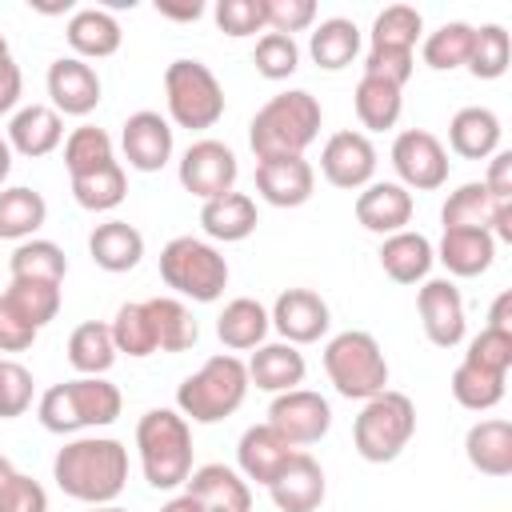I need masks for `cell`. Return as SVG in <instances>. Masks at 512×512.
<instances>
[{
  "mask_svg": "<svg viewBox=\"0 0 512 512\" xmlns=\"http://www.w3.org/2000/svg\"><path fill=\"white\" fill-rule=\"evenodd\" d=\"M52 480L80 504H112L128 484V448L112 436H76L52 460Z\"/></svg>",
  "mask_w": 512,
  "mask_h": 512,
  "instance_id": "obj_1",
  "label": "cell"
},
{
  "mask_svg": "<svg viewBox=\"0 0 512 512\" xmlns=\"http://www.w3.org/2000/svg\"><path fill=\"white\" fill-rule=\"evenodd\" d=\"M324 112L320 100L304 88H288L272 96L248 124V144L256 160H284V156H304V148L320 136Z\"/></svg>",
  "mask_w": 512,
  "mask_h": 512,
  "instance_id": "obj_2",
  "label": "cell"
},
{
  "mask_svg": "<svg viewBox=\"0 0 512 512\" xmlns=\"http://www.w3.org/2000/svg\"><path fill=\"white\" fill-rule=\"evenodd\" d=\"M136 448L152 488L168 492L192 476V428L176 408H148L136 424Z\"/></svg>",
  "mask_w": 512,
  "mask_h": 512,
  "instance_id": "obj_3",
  "label": "cell"
},
{
  "mask_svg": "<svg viewBox=\"0 0 512 512\" xmlns=\"http://www.w3.org/2000/svg\"><path fill=\"white\" fill-rule=\"evenodd\" d=\"M124 408V396L112 380L104 376H80V380H68V384H52L44 396H40V424L56 436H68V432H80V428H104L120 416Z\"/></svg>",
  "mask_w": 512,
  "mask_h": 512,
  "instance_id": "obj_4",
  "label": "cell"
},
{
  "mask_svg": "<svg viewBox=\"0 0 512 512\" xmlns=\"http://www.w3.org/2000/svg\"><path fill=\"white\" fill-rule=\"evenodd\" d=\"M244 396H248L244 360L220 352V356L204 360L200 372L184 376V384L176 388V412L196 424H216V420L232 416L244 404Z\"/></svg>",
  "mask_w": 512,
  "mask_h": 512,
  "instance_id": "obj_5",
  "label": "cell"
},
{
  "mask_svg": "<svg viewBox=\"0 0 512 512\" xmlns=\"http://www.w3.org/2000/svg\"><path fill=\"white\" fill-rule=\"evenodd\" d=\"M324 372L344 400H372L376 392L388 388V360H384L376 336L360 332V328H348L328 340Z\"/></svg>",
  "mask_w": 512,
  "mask_h": 512,
  "instance_id": "obj_6",
  "label": "cell"
},
{
  "mask_svg": "<svg viewBox=\"0 0 512 512\" xmlns=\"http://www.w3.org/2000/svg\"><path fill=\"white\" fill-rule=\"evenodd\" d=\"M416 432V404L404 396V392H376L372 400H364L356 424H352V440H356V452L368 460V464H388L396 460L408 440Z\"/></svg>",
  "mask_w": 512,
  "mask_h": 512,
  "instance_id": "obj_7",
  "label": "cell"
},
{
  "mask_svg": "<svg viewBox=\"0 0 512 512\" xmlns=\"http://www.w3.org/2000/svg\"><path fill=\"white\" fill-rule=\"evenodd\" d=\"M160 280L188 296V300H200V304H212L224 296L228 288V260L208 244V240H196V236H176L164 244L160 252Z\"/></svg>",
  "mask_w": 512,
  "mask_h": 512,
  "instance_id": "obj_8",
  "label": "cell"
},
{
  "mask_svg": "<svg viewBox=\"0 0 512 512\" xmlns=\"http://www.w3.org/2000/svg\"><path fill=\"white\" fill-rule=\"evenodd\" d=\"M164 100L176 128L200 132L224 116V88L200 60H172L164 68Z\"/></svg>",
  "mask_w": 512,
  "mask_h": 512,
  "instance_id": "obj_9",
  "label": "cell"
},
{
  "mask_svg": "<svg viewBox=\"0 0 512 512\" xmlns=\"http://www.w3.org/2000/svg\"><path fill=\"white\" fill-rule=\"evenodd\" d=\"M268 428H276L292 448H304V444H316V440L328 436L332 408H328V400L320 392L292 388V392H280L268 404Z\"/></svg>",
  "mask_w": 512,
  "mask_h": 512,
  "instance_id": "obj_10",
  "label": "cell"
},
{
  "mask_svg": "<svg viewBox=\"0 0 512 512\" xmlns=\"http://www.w3.org/2000/svg\"><path fill=\"white\" fill-rule=\"evenodd\" d=\"M236 176H240L236 152L220 140H196L180 156V184H184V192H192L200 200H216L224 192H236Z\"/></svg>",
  "mask_w": 512,
  "mask_h": 512,
  "instance_id": "obj_11",
  "label": "cell"
},
{
  "mask_svg": "<svg viewBox=\"0 0 512 512\" xmlns=\"http://www.w3.org/2000/svg\"><path fill=\"white\" fill-rule=\"evenodd\" d=\"M392 168H396L404 188L432 192V188H440L448 180V152H444V144L432 132L408 128L392 144Z\"/></svg>",
  "mask_w": 512,
  "mask_h": 512,
  "instance_id": "obj_12",
  "label": "cell"
},
{
  "mask_svg": "<svg viewBox=\"0 0 512 512\" xmlns=\"http://www.w3.org/2000/svg\"><path fill=\"white\" fill-rule=\"evenodd\" d=\"M320 172L332 188L356 192L368 188L376 176V148L364 132H332L320 152Z\"/></svg>",
  "mask_w": 512,
  "mask_h": 512,
  "instance_id": "obj_13",
  "label": "cell"
},
{
  "mask_svg": "<svg viewBox=\"0 0 512 512\" xmlns=\"http://www.w3.org/2000/svg\"><path fill=\"white\" fill-rule=\"evenodd\" d=\"M268 320L284 336V344H316L328 332L332 312H328L324 296H316L312 288H288L276 296Z\"/></svg>",
  "mask_w": 512,
  "mask_h": 512,
  "instance_id": "obj_14",
  "label": "cell"
},
{
  "mask_svg": "<svg viewBox=\"0 0 512 512\" xmlns=\"http://www.w3.org/2000/svg\"><path fill=\"white\" fill-rule=\"evenodd\" d=\"M416 308L424 336L436 348H456L464 340V296L452 280H424V288L416 292Z\"/></svg>",
  "mask_w": 512,
  "mask_h": 512,
  "instance_id": "obj_15",
  "label": "cell"
},
{
  "mask_svg": "<svg viewBox=\"0 0 512 512\" xmlns=\"http://www.w3.org/2000/svg\"><path fill=\"white\" fill-rule=\"evenodd\" d=\"M120 148L136 172H160L172 160V124L152 108L132 112L120 128Z\"/></svg>",
  "mask_w": 512,
  "mask_h": 512,
  "instance_id": "obj_16",
  "label": "cell"
},
{
  "mask_svg": "<svg viewBox=\"0 0 512 512\" xmlns=\"http://www.w3.org/2000/svg\"><path fill=\"white\" fill-rule=\"evenodd\" d=\"M48 96L60 116H88L100 104V76L88 60L60 56L48 68Z\"/></svg>",
  "mask_w": 512,
  "mask_h": 512,
  "instance_id": "obj_17",
  "label": "cell"
},
{
  "mask_svg": "<svg viewBox=\"0 0 512 512\" xmlns=\"http://www.w3.org/2000/svg\"><path fill=\"white\" fill-rule=\"evenodd\" d=\"M268 492H272V504H276L280 512H316V508L324 504V492H328L324 468L300 448V452L276 472V480L268 484Z\"/></svg>",
  "mask_w": 512,
  "mask_h": 512,
  "instance_id": "obj_18",
  "label": "cell"
},
{
  "mask_svg": "<svg viewBox=\"0 0 512 512\" xmlns=\"http://www.w3.org/2000/svg\"><path fill=\"white\" fill-rule=\"evenodd\" d=\"M316 172L304 156H284V160H260L256 164V192L272 208H300L312 200Z\"/></svg>",
  "mask_w": 512,
  "mask_h": 512,
  "instance_id": "obj_19",
  "label": "cell"
},
{
  "mask_svg": "<svg viewBox=\"0 0 512 512\" xmlns=\"http://www.w3.org/2000/svg\"><path fill=\"white\" fill-rule=\"evenodd\" d=\"M356 220L376 236L404 232L408 220H412V192L396 180H372L356 196Z\"/></svg>",
  "mask_w": 512,
  "mask_h": 512,
  "instance_id": "obj_20",
  "label": "cell"
},
{
  "mask_svg": "<svg viewBox=\"0 0 512 512\" xmlns=\"http://www.w3.org/2000/svg\"><path fill=\"white\" fill-rule=\"evenodd\" d=\"M188 496L204 508V512H248L252 508V492H248V480L228 468V464H204V468H192V476L184 480Z\"/></svg>",
  "mask_w": 512,
  "mask_h": 512,
  "instance_id": "obj_21",
  "label": "cell"
},
{
  "mask_svg": "<svg viewBox=\"0 0 512 512\" xmlns=\"http://www.w3.org/2000/svg\"><path fill=\"white\" fill-rule=\"evenodd\" d=\"M300 448H292L276 428H268V424H252L244 436H240V444H236V464H240V476L244 480H256V484H272L276 480V472L296 456Z\"/></svg>",
  "mask_w": 512,
  "mask_h": 512,
  "instance_id": "obj_22",
  "label": "cell"
},
{
  "mask_svg": "<svg viewBox=\"0 0 512 512\" xmlns=\"http://www.w3.org/2000/svg\"><path fill=\"white\" fill-rule=\"evenodd\" d=\"M248 368V384H256L260 392H292L304 384V352H296V344H260L252 352V360L244 364Z\"/></svg>",
  "mask_w": 512,
  "mask_h": 512,
  "instance_id": "obj_23",
  "label": "cell"
},
{
  "mask_svg": "<svg viewBox=\"0 0 512 512\" xmlns=\"http://www.w3.org/2000/svg\"><path fill=\"white\" fill-rule=\"evenodd\" d=\"M64 140V120L48 104H28L8 120V148L20 156H48Z\"/></svg>",
  "mask_w": 512,
  "mask_h": 512,
  "instance_id": "obj_24",
  "label": "cell"
},
{
  "mask_svg": "<svg viewBox=\"0 0 512 512\" xmlns=\"http://www.w3.org/2000/svg\"><path fill=\"white\" fill-rule=\"evenodd\" d=\"M432 252L452 276H480L496 260V240L484 228H444L440 248Z\"/></svg>",
  "mask_w": 512,
  "mask_h": 512,
  "instance_id": "obj_25",
  "label": "cell"
},
{
  "mask_svg": "<svg viewBox=\"0 0 512 512\" xmlns=\"http://www.w3.org/2000/svg\"><path fill=\"white\" fill-rule=\"evenodd\" d=\"M88 256L104 272H132L144 256V236L128 220H104L88 236Z\"/></svg>",
  "mask_w": 512,
  "mask_h": 512,
  "instance_id": "obj_26",
  "label": "cell"
},
{
  "mask_svg": "<svg viewBox=\"0 0 512 512\" xmlns=\"http://www.w3.org/2000/svg\"><path fill=\"white\" fill-rule=\"evenodd\" d=\"M256 224H260V216H256V200L248 192H224L216 200H204V208H200V228L224 244L248 240L256 232Z\"/></svg>",
  "mask_w": 512,
  "mask_h": 512,
  "instance_id": "obj_27",
  "label": "cell"
},
{
  "mask_svg": "<svg viewBox=\"0 0 512 512\" xmlns=\"http://www.w3.org/2000/svg\"><path fill=\"white\" fill-rule=\"evenodd\" d=\"M64 36H68V48L76 52V60H104V56H116L120 52V24L104 8H80V12H72Z\"/></svg>",
  "mask_w": 512,
  "mask_h": 512,
  "instance_id": "obj_28",
  "label": "cell"
},
{
  "mask_svg": "<svg viewBox=\"0 0 512 512\" xmlns=\"http://www.w3.org/2000/svg\"><path fill=\"white\" fill-rule=\"evenodd\" d=\"M448 144L464 160H488L492 152H500V116L480 104L460 108L448 124Z\"/></svg>",
  "mask_w": 512,
  "mask_h": 512,
  "instance_id": "obj_29",
  "label": "cell"
},
{
  "mask_svg": "<svg viewBox=\"0 0 512 512\" xmlns=\"http://www.w3.org/2000/svg\"><path fill=\"white\" fill-rule=\"evenodd\" d=\"M464 452L468 464L484 476H508L512 472V424L492 416V420H476L464 436Z\"/></svg>",
  "mask_w": 512,
  "mask_h": 512,
  "instance_id": "obj_30",
  "label": "cell"
},
{
  "mask_svg": "<svg viewBox=\"0 0 512 512\" xmlns=\"http://www.w3.org/2000/svg\"><path fill=\"white\" fill-rule=\"evenodd\" d=\"M432 260H436V252H432L428 236L408 232V228L384 236V244H380V268H384L396 284H420V280L432 272Z\"/></svg>",
  "mask_w": 512,
  "mask_h": 512,
  "instance_id": "obj_31",
  "label": "cell"
},
{
  "mask_svg": "<svg viewBox=\"0 0 512 512\" xmlns=\"http://www.w3.org/2000/svg\"><path fill=\"white\" fill-rule=\"evenodd\" d=\"M268 328H272V320H268L264 304L252 300V296H236V300H228L224 312L216 316V336H220V344L232 348V352L260 348L264 336H268Z\"/></svg>",
  "mask_w": 512,
  "mask_h": 512,
  "instance_id": "obj_32",
  "label": "cell"
},
{
  "mask_svg": "<svg viewBox=\"0 0 512 512\" xmlns=\"http://www.w3.org/2000/svg\"><path fill=\"white\" fill-rule=\"evenodd\" d=\"M144 308H148V320H152L156 352H184L200 340V328H196L192 312L176 296H152V300H144Z\"/></svg>",
  "mask_w": 512,
  "mask_h": 512,
  "instance_id": "obj_33",
  "label": "cell"
},
{
  "mask_svg": "<svg viewBox=\"0 0 512 512\" xmlns=\"http://www.w3.org/2000/svg\"><path fill=\"white\" fill-rule=\"evenodd\" d=\"M404 88L388 84V80H376V76H360L356 92H352V104H356V120L368 128V132H384V128H396L400 112H404Z\"/></svg>",
  "mask_w": 512,
  "mask_h": 512,
  "instance_id": "obj_34",
  "label": "cell"
},
{
  "mask_svg": "<svg viewBox=\"0 0 512 512\" xmlns=\"http://www.w3.org/2000/svg\"><path fill=\"white\" fill-rule=\"evenodd\" d=\"M12 280H36V284H64L68 276V256L52 240H20L12 260H8Z\"/></svg>",
  "mask_w": 512,
  "mask_h": 512,
  "instance_id": "obj_35",
  "label": "cell"
},
{
  "mask_svg": "<svg viewBox=\"0 0 512 512\" xmlns=\"http://www.w3.org/2000/svg\"><path fill=\"white\" fill-rule=\"evenodd\" d=\"M308 52H312L316 68L340 72V68H348V64L356 60V52H360V28H356L352 20H344V16L320 20V28H316L312 40H308Z\"/></svg>",
  "mask_w": 512,
  "mask_h": 512,
  "instance_id": "obj_36",
  "label": "cell"
},
{
  "mask_svg": "<svg viewBox=\"0 0 512 512\" xmlns=\"http://www.w3.org/2000/svg\"><path fill=\"white\" fill-rule=\"evenodd\" d=\"M116 344H112V328L100 324V320H88L80 324L72 336H68V364L80 372V376H104L112 364H116Z\"/></svg>",
  "mask_w": 512,
  "mask_h": 512,
  "instance_id": "obj_37",
  "label": "cell"
},
{
  "mask_svg": "<svg viewBox=\"0 0 512 512\" xmlns=\"http://www.w3.org/2000/svg\"><path fill=\"white\" fill-rule=\"evenodd\" d=\"M496 204H500V200H496L480 180H468V184H460V188L444 200L440 224H444V228H484V232H492Z\"/></svg>",
  "mask_w": 512,
  "mask_h": 512,
  "instance_id": "obj_38",
  "label": "cell"
},
{
  "mask_svg": "<svg viewBox=\"0 0 512 512\" xmlns=\"http://www.w3.org/2000/svg\"><path fill=\"white\" fill-rule=\"evenodd\" d=\"M48 220V204L36 188H0V240H28Z\"/></svg>",
  "mask_w": 512,
  "mask_h": 512,
  "instance_id": "obj_39",
  "label": "cell"
},
{
  "mask_svg": "<svg viewBox=\"0 0 512 512\" xmlns=\"http://www.w3.org/2000/svg\"><path fill=\"white\" fill-rule=\"evenodd\" d=\"M124 196H128V176H124L120 160L72 180V200L88 212H112V208L124 204Z\"/></svg>",
  "mask_w": 512,
  "mask_h": 512,
  "instance_id": "obj_40",
  "label": "cell"
},
{
  "mask_svg": "<svg viewBox=\"0 0 512 512\" xmlns=\"http://www.w3.org/2000/svg\"><path fill=\"white\" fill-rule=\"evenodd\" d=\"M424 20L412 4H392L372 20V48L376 52H416Z\"/></svg>",
  "mask_w": 512,
  "mask_h": 512,
  "instance_id": "obj_41",
  "label": "cell"
},
{
  "mask_svg": "<svg viewBox=\"0 0 512 512\" xmlns=\"http://www.w3.org/2000/svg\"><path fill=\"white\" fill-rule=\"evenodd\" d=\"M472 40H476V28H472V24L448 20V24H440L436 32L424 36V64L436 68V72H452V68L468 64Z\"/></svg>",
  "mask_w": 512,
  "mask_h": 512,
  "instance_id": "obj_42",
  "label": "cell"
},
{
  "mask_svg": "<svg viewBox=\"0 0 512 512\" xmlns=\"http://www.w3.org/2000/svg\"><path fill=\"white\" fill-rule=\"evenodd\" d=\"M112 160H116L112 156V136L104 128H96V124H80L64 140V168H68L72 180L76 176H88V172H96V168H104Z\"/></svg>",
  "mask_w": 512,
  "mask_h": 512,
  "instance_id": "obj_43",
  "label": "cell"
},
{
  "mask_svg": "<svg viewBox=\"0 0 512 512\" xmlns=\"http://www.w3.org/2000/svg\"><path fill=\"white\" fill-rule=\"evenodd\" d=\"M504 380L508 376H496V372H484V368L460 360V368L452 372V396L468 412H488L504 400Z\"/></svg>",
  "mask_w": 512,
  "mask_h": 512,
  "instance_id": "obj_44",
  "label": "cell"
},
{
  "mask_svg": "<svg viewBox=\"0 0 512 512\" xmlns=\"http://www.w3.org/2000/svg\"><path fill=\"white\" fill-rule=\"evenodd\" d=\"M108 328H112V344H116V352L136 356V360L156 352V336H152V320H148L144 300L120 304V308H116V320H112Z\"/></svg>",
  "mask_w": 512,
  "mask_h": 512,
  "instance_id": "obj_45",
  "label": "cell"
},
{
  "mask_svg": "<svg viewBox=\"0 0 512 512\" xmlns=\"http://www.w3.org/2000/svg\"><path fill=\"white\" fill-rule=\"evenodd\" d=\"M4 300L32 324V328H44L56 320L60 312V284H36V280H12L4 288Z\"/></svg>",
  "mask_w": 512,
  "mask_h": 512,
  "instance_id": "obj_46",
  "label": "cell"
},
{
  "mask_svg": "<svg viewBox=\"0 0 512 512\" xmlns=\"http://www.w3.org/2000/svg\"><path fill=\"white\" fill-rule=\"evenodd\" d=\"M508 56H512V44H508V32L500 24H484L476 28V40H472V56H468V72L476 80H500L508 72Z\"/></svg>",
  "mask_w": 512,
  "mask_h": 512,
  "instance_id": "obj_47",
  "label": "cell"
},
{
  "mask_svg": "<svg viewBox=\"0 0 512 512\" xmlns=\"http://www.w3.org/2000/svg\"><path fill=\"white\" fill-rule=\"evenodd\" d=\"M0 512H48V492L0 452Z\"/></svg>",
  "mask_w": 512,
  "mask_h": 512,
  "instance_id": "obj_48",
  "label": "cell"
},
{
  "mask_svg": "<svg viewBox=\"0 0 512 512\" xmlns=\"http://www.w3.org/2000/svg\"><path fill=\"white\" fill-rule=\"evenodd\" d=\"M252 64L264 80H288L296 68H300V48L292 36H280V32H264L256 40V52H252Z\"/></svg>",
  "mask_w": 512,
  "mask_h": 512,
  "instance_id": "obj_49",
  "label": "cell"
},
{
  "mask_svg": "<svg viewBox=\"0 0 512 512\" xmlns=\"http://www.w3.org/2000/svg\"><path fill=\"white\" fill-rule=\"evenodd\" d=\"M464 364H476V368H484V372L508 376V368H512V332L484 328L480 336H472V340H468Z\"/></svg>",
  "mask_w": 512,
  "mask_h": 512,
  "instance_id": "obj_50",
  "label": "cell"
},
{
  "mask_svg": "<svg viewBox=\"0 0 512 512\" xmlns=\"http://www.w3.org/2000/svg\"><path fill=\"white\" fill-rule=\"evenodd\" d=\"M32 404V372L20 360H0V420L24 416Z\"/></svg>",
  "mask_w": 512,
  "mask_h": 512,
  "instance_id": "obj_51",
  "label": "cell"
},
{
  "mask_svg": "<svg viewBox=\"0 0 512 512\" xmlns=\"http://www.w3.org/2000/svg\"><path fill=\"white\" fill-rule=\"evenodd\" d=\"M216 28L224 32V36H256L260 28H268V20H264V0H220L216 4Z\"/></svg>",
  "mask_w": 512,
  "mask_h": 512,
  "instance_id": "obj_52",
  "label": "cell"
},
{
  "mask_svg": "<svg viewBox=\"0 0 512 512\" xmlns=\"http://www.w3.org/2000/svg\"><path fill=\"white\" fill-rule=\"evenodd\" d=\"M264 20H268L272 32L292 36V32H304L316 20V4L312 0H264Z\"/></svg>",
  "mask_w": 512,
  "mask_h": 512,
  "instance_id": "obj_53",
  "label": "cell"
},
{
  "mask_svg": "<svg viewBox=\"0 0 512 512\" xmlns=\"http://www.w3.org/2000/svg\"><path fill=\"white\" fill-rule=\"evenodd\" d=\"M412 68H416V52H376V48H368V56H364V76L388 80L396 88L408 84Z\"/></svg>",
  "mask_w": 512,
  "mask_h": 512,
  "instance_id": "obj_54",
  "label": "cell"
},
{
  "mask_svg": "<svg viewBox=\"0 0 512 512\" xmlns=\"http://www.w3.org/2000/svg\"><path fill=\"white\" fill-rule=\"evenodd\" d=\"M36 332H40V328H32V324L4 300V292H0V352H24V348H32Z\"/></svg>",
  "mask_w": 512,
  "mask_h": 512,
  "instance_id": "obj_55",
  "label": "cell"
},
{
  "mask_svg": "<svg viewBox=\"0 0 512 512\" xmlns=\"http://www.w3.org/2000/svg\"><path fill=\"white\" fill-rule=\"evenodd\" d=\"M20 88H24V80H20V64L12 60V48H8V40L0 36V116L16 108V100H20Z\"/></svg>",
  "mask_w": 512,
  "mask_h": 512,
  "instance_id": "obj_56",
  "label": "cell"
},
{
  "mask_svg": "<svg viewBox=\"0 0 512 512\" xmlns=\"http://www.w3.org/2000/svg\"><path fill=\"white\" fill-rule=\"evenodd\" d=\"M496 200H512V152H492L488 176L480 180Z\"/></svg>",
  "mask_w": 512,
  "mask_h": 512,
  "instance_id": "obj_57",
  "label": "cell"
},
{
  "mask_svg": "<svg viewBox=\"0 0 512 512\" xmlns=\"http://www.w3.org/2000/svg\"><path fill=\"white\" fill-rule=\"evenodd\" d=\"M508 308H512V292H500L492 312H488V328H500V332H512V320H508Z\"/></svg>",
  "mask_w": 512,
  "mask_h": 512,
  "instance_id": "obj_58",
  "label": "cell"
},
{
  "mask_svg": "<svg viewBox=\"0 0 512 512\" xmlns=\"http://www.w3.org/2000/svg\"><path fill=\"white\" fill-rule=\"evenodd\" d=\"M156 12L160 16H168V20H200L204 16V4H156Z\"/></svg>",
  "mask_w": 512,
  "mask_h": 512,
  "instance_id": "obj_59",
  "label": "cell"
},
{
  "mask_svg": "<svg viewBox=\"0 0 512 512\" xmlns=\"http://www.w3.org/2000/svg\"><path fill=\"white\" fill-rule=\"evenodd\" d=\"M160 512H204V508H200V504H196L188 492H180V496H172V500H168Z\"/></svg>",
  "mask_w": 512,
  "mask_h": 512,
  "instance_id": "obj_60",
  "label": "cell"
},
{
  "mask_svg": "<svg viewBox=\"0 0 512 512\" xmlns=\"http://www.w3.org/2000/svg\"><path fill=\"white\" fill-rule=\"evenodd\" d=\"M12 172V148H8V136H0V184L8 180Z\"/></svg>",
  "mask_w": 512,
  "mask_h": 512,
  "instance_id": "obj_61",
  "label": "cell"
},
{
  "mask_svg": "<svg viewBox=\"0 0 512 512\" xmlns=\"http://www.w3.org/2000/svg\"><path fill=\"white\" fill-rule=\"evenodd\" d=\"M88 512H128V508H120V504H92Z\"/></svg>",
  "mask_w": 512,
  "mask_h": 512,
  "instance_id": "obj_62",
  "label": "cell"
}]
</instances>
